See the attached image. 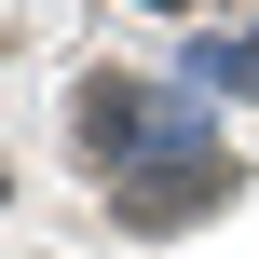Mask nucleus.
I'll list each match as a JSON object with an SVG mask.
<instances>
[{"mask_svg": "<svg viewBox=\"0 0 259 259\" xmlns=\"http://www.w3.org/2000/svg\"><path fill=\"white\" fill-rule=\"evenodd\" d=\"M150 14H191V0H150Z\"/></svg>", "mask_w": 259, "mask_h": 259, "instance_id": "nucleus-1", "label": "nucleus"}]
</instances>
